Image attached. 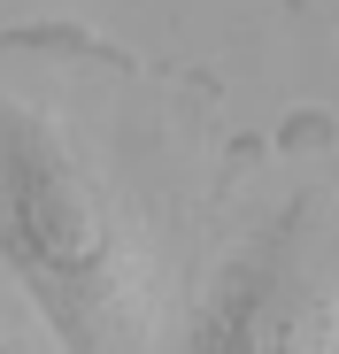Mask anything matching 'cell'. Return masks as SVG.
I'll use <instances>...</instances> for the list:
<instances>
[{
    "label": "cell",
    "mask_w": 339,
    "mask_h": 354,
    "mask_svg": "<svg viewBox=\"0 0 339 354\" xmlns=\"http://www.w3.org/2000/svg\"><path fill=\"white\" fill-rule=\"evenodd\" d=\"M0 262L62 354H131V254L93 169L39 108L0 93Z\"/></svg>",
    "instance_id": "1"
},
{
    "label": "cell",
    "mask_w": 339,
    "mask_h": 354,
    "mask_svg": "<svg viewBox=\"0 0 339 354\" xmlns=\"http://www.w3.org/2000/svg\"><path fill=\"white\" fill-rule=\"evenodd\" d=\"M339 331V239L324 201H293L223 262L170 354H331Z\"/></svg>",
    "instance_id": "2"
},
{
    "label": "cell",
    "mask_w": 339,
    "mask_h": 354,
    "mask_svg": "<svg viewBox=\"0 0 339 354\" xmlns=\"http://www.w3.org/2000/svg\"><path fill=\"white\" fill-rule=\"evenodd\" d=\"M0 354H24V339L8 331V316H0Z\"/></svg>",
    "instance_id": "3"
}]
</instances>
